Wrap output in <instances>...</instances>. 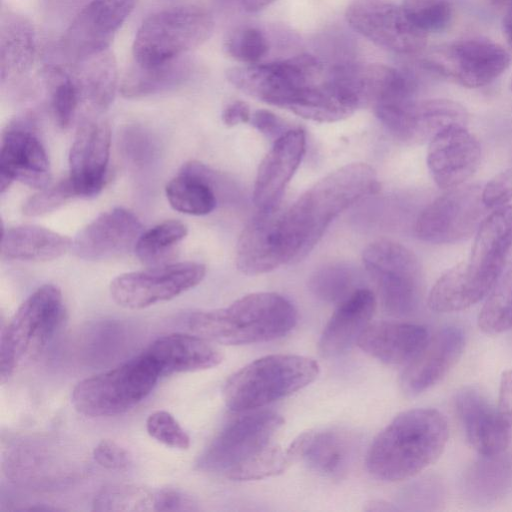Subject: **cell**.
Returning a JSON list of instances; mask_svg holds the SVG:
<instances>
[{
  "label": "cell",
  "instance_id": "6da1fadb",
  "mask_svg": "<svg viewBox=\"0 0 512 512\" xmlns=\"http://www.w3.org/2000/svg\"><path fill=\"white\" fill-rule=\"evenodd\" d=\"M379 188L375 170L365 163L347 164L305 191L279 218L285 264L306 257L331 222Z\"/></svg>",
  "mask_w": 512,
  "mask_h": 512
},
{
  "label": "cell",
  "instance_id": "7a4b0ae2",
  "mask_svg": "<svg viewBox=\"0 0 512 512\" xmlns=\"http://www.w3.org/2000/svg\"><path fill=\"white\" fill-rule=\"evenodd\" d=\"M448 438V423L441 412L432 408L406 410L374 438L366 467L382 481L409 479L439 459Z\"/></svg>",
  "mask_w": 512,
  "mask_h": 512
},
{
  "label": "cell",
  "instance_id": "3957f363",
  "mask_svg": "<svg viewBox=\"0 0 512 512\" xmlns=\"http://www.w3.org/2000/svg\"><path fill=\"white\" fill-rule=\"evenodd\" d=\"M296 323L294 305L272 292L248 294L227 307L194 312L187 321L194 334L224 345L275 340L288 334Z\"/></svg>",
  "mask_w": 512,
  "mask_h": 512
},
{
  "label": "cell",
  "instance_id": "277c9868",
  "mask_svg": "<svg viewBox=\"0 0 512 512\" xmlns=\"http://www.w3.org/2000/svg\"><path fill=\"white\" fill-rule=\"evenodd\" d=\"M318 363L306 356L272 354L256 359L225 383L223 397L234 412H247L285 398L312 383Z\"/></svg>",
  "mask_w": 512,
  "mask_h": 512
},
{
  "label": "cell",
  "instance_id": "5b68a950",
  "mask_svg": "<svg viewBox=\"0 0 512 512\" xmlns=\"http://www.w3.org/2000/svg\"><path fill=\"white\" fill-rule=\"evenodd\" d=\"M64 316L61 290L52 284L37 288L20 304L1 331L2 383L43 352L63 323Z\"/></svg>",
  "mask_w": 512,
  "mask_h": 512
},
{
  "label": "cell",
  "instance_id": "8992f818",
  "mask_svg": "<svg viewBox=\"0 0 512 512\" xmlns=\"http://www.w3.org/2000/svg\"><path fill=\"white\" fill-rule=\"evenodd\" d=\"M160 374L143 352L107 371L79 381L71 402L87 417H108L125 413L154 389Z\"/></svg>",
  "mask_w": 512,
  "mask_h": 512
},
{
  "label": "cell",
  "instance_id": "52a82bcc",
  "mask_svg": "<svg viewBox=\"0 0 512 512\" xmlns=\"http://www.w3.org/2000/svg\"><path fill=\"white\" fill-rule=\"evenodd\" d=\"M213 29L211 14L199 7H173L156 12L143 21L135 35V63L152 66L181 57L207 41Z\"/></svg>",
  "mask_w": 512,
  "mask_h": 512
},
{
  "label": "cell",
  "instance_id": "ba28073f",
  "mask_svg": "<svg viewBox=\"0 0 512 512\" xmlns=\"http://www.w3.org/2000/svg\"><path fill=\"white\" fill-rule=\"evenodd\" d=\"M327 66L316 56L297 55L270 63L232 67L227 80L243 93L267 104L291 110L303 93L319 83Z\"/></svg>",
  "mask_w": 512,
  "mask_h": 512
},
{
  "label": "cell",
  "instance_id": "9c48e42d",
  "mask_svg": "<svg viewBox=\"0 0 512 512\" xmlns=\"http://www.w3.org/2000/svg\"><path fill=\"white\" fill-rule=\"evenodd\" d=\"M362 260L389 314L408 316L417 309L421 296V269L411 250L400 243L379 239L364 249Z\"/></svg>",
  "mask_w": 512,
  "mask_h": 512
},
{
  "label": "cell",
  "instance_id": "30bf717a",
  "mask_svg": "<svg viewBox=\"0 0 512 512\" xmlns=\"http://www.w3.org/2000/svg\"><path fill=\"white\" fill-rule=\"evenodd\" d=\"M283 424V418L273 411H247L216 435L199 457L198 468L228 477L275 444Z\"/></svg>",
  "mask_w": 512,
  "mask_h": 512
},
{
  "label": "cell",
  "instance_id": "8fae6325",
  "mask_svg": "<svg viewBox=\"0 0 512 512\" xmlns=\"http://www.w3.org/2000/svg\"><path fill=\"white\" fill-rule=\"evenodd\" d=\"M487 210L482 186L462 184L427 205L416 219L414 232L423 242L455 243L476 233Z\"/></svg>",
  "mask_w": 512,
  "mask_h": 512
},
{
  "label": "cell",
  "instance_id": "7c38bea8",
  "mask_svg": "<svg viewBox=\"0 0 512 512\" xmlns=\"http://www.w3.org/2000/svg\"><path fill=\"white\" fill-rule=\"evenodd\" d=\"M206 267L198 262H173L121 274L110 284L113 301L127 309H143L171 300L197 286Z\"/></svg>",
  "mask_w": 512,
  "mask_h": 512
},
{
  "label": "cell",
  "instance_id": "4fadbf2b",
  "mask_svg": "<svg viewBox=\"0 0 512 512\" xmlns=\"http://www.w3.org/2000/svg\"><path fill=\"white\" fill-rule=\"evenodd\" d=\"M510 62L509 53L501 45L472 38L438 47L423 60V66L462 86L479 88L496 80Z\"/></svg>",
  "mask_w": 512,
  "mask_h": 512
},
{
  "label": "cell",
  "instance_id": "5bb4252c",
  "mask_svg": "<svg viewBox=\"0 0 512 512\" xmlns=\"http://www.w3.org/2000/svg\"><path fill=\"white\" fill-rule=\"evenodd\" d=\"M345 19L370 42L397 54H418L427 43V34L411 22L403 8L387 0H354Z\"/></svg>",
  "mask_w": 512,
  "mask_h": 512
},
{
  "label": "cell",
  "instance_id": "9a60e30c",
  "mask_svg": "<svg viewBox=\"0 0 512 512\" xmlns=\"http://www.w3.org/2000/svg\"><path fill=\"white\" fill-rule=\"evenodd\" d=\"M50 165L47 152L31 115L13 119L2 133L0 150V192L14 181L42 189L49 184Z\"/></svg>",
  "mask_w": 512,
  "mask_h": 512
},
{
  "label": "cell",
  "instance_id": "2e32d148",
  "mask_svg": "<svg viewBox=\"0 0 512 512\" xmlns=\"http://www.w3.org/2000/svg\"><path fill=\"white\" fill-rule=\"evenodd\" d=\"M138 0H91L71 22L61 39V49L74 63L109 46Z\"/></svg>",
  "mask_w": 512,
  "mask_h": 512
},
{
  "label": "cell",
  "instance_id": "e0dca14e",
  "mask_svg": "<svg viewBox=\"0 0 512 512\" xmlns=\"http://www.w3.org/2000/svg\"><path fill=\"white\" fill-rule=\"evenodd\" d=\"M111 130L94 114L82 116L69 151V179L77 197L98 195L107 181Z\"/></svg>",
  "mask_w": 512,
  "mask_h": 512
},
{
  "label": "cell",
  "instance_id": "ac0fdd59",
  "mask_svg": "<svg viewBox=\"0 0 512 512\" xmlns=\"http://www.w3.org/2000/svg\"><path fill=\"white\" fill-rule=\"evenodd\" d=\"M482 149L466 125L455 124L438 132L427 149V166L438 187L448 190L464 184L478 169Z\"/></svg>",
  "mask_w": 512,
  "mask_h": 512
},
{
  "label": "cell",
  "instance_id": "d6986e66",
  "mask_svg": "<svg viewBox=\"0 0 512 512\" xmlns=\"http://www.w3.org/2000/svg\"><path fill=\"white\" fill-rule=\"evenodd\" d=\"M143 226L131 211L116 207L98 215L72 240V250L81 259L98 261L134 250Z\"/></svg>",
  "mask_w": 512,
  "mask_h": 512
},
{
  "label": "cell",
  "instance_id": "ffe728a7",
  "mask_svg": "<svg viewBox=\"0 0 512 512\" xmlns=\"http://www.w3.org/2000/svg\"><path fill=\"white\" fill-rule=\"evenodd\" d=\"M454 405L465 438L479 455L505 452L512 426L480 390L462 388L455 395Z\"/></svg>",
  "mask_w": 512,
  "mask_h": 512
},
{
  "label": "cell",
  "instance_id": "44dd1931",
  "mask_svg": "<svg viewBox=\"0 0 512 512\" xmlns=\"http://www.w3.org/2000/svg\"><path fill=\"white\" fill-rule=\"evenodd\" d=\"M464 348L465 333L460 327L438 330L406 365L400 381L403 392L416 396L438 384L458 362Z\"/></svg>",
  "mask_w": 512,
  "mask_h": 512
},
{
  "label": "cell",
  "instance_id": "7402d4cb",
  "mask_svg": "<svg viewBox=\"0 0 512 512\" xmlns=\"http://www.w3.org/2000/svg\"><path fill=\"white\" fill-rule=\"evenodd\" d=\"M306 147V135L300 128H291L273 142L262 159L253 189L257 211L278 208L284 190L299 167Z\"/></svg>",
  "mask_w": 512,
  "mask_h": 512
},
{
  "label": "cell",
  "instance_id": "603a6c76",
  "mask_svg": "<svg viewBox=\"0 0 512 512\" xmlns=\"http://www.w3.org/2000/svg\"><path fill=\"white\" fill-rule=\"evenodd\" d=\"M355 452V438L340 429L304 432L286 450L291 462L303 461L314 472L333 479L347 474Z\"/></svg>",
  "mask_w": 512,
  "mask_h": 512
},
{
  "label": "cell",
  "instance_id": "cb8c5ba5",
  "mask_svg": "<svg viewBox=\"0 0 512 512\" xmlns=\"http://www.w3.org/2000/svg\"><path fill=\"white\" fill-rule=\"evenodd\" d=\"M468 114L459 103L449 99L414 100L391 117L384 127L405 143L430 141L444 128L466 125Z\"/></svg>",
  "mask_w": 512,
  "mask_h": 512
},
{
  "label": "cell",
  "instance_id": "d4e9b609",
  "mask_svg": "<svg viewBox=\"0 0 512 512\" xmlns=\"http://www.w3.org/2000/svg\"><path fill=\"white\" fill-rule=\"evenodd\" d=\"M278 208L257 211L243 229L236 246V266L246 275L270 272L285 264L279 233Z\"/></svg>",
  "mask_w": 512,
  "mask_h": 512
},
{
  "label": "cell",
  "instance_id": "484cf974",
  "mask_svg": "<svg viewBox=\"0 0 512 512\" xmlns=\"http://www.w3.org/2000/svg\"><path fill=\"white\" fill-rule=\"evenodd\" d=\"M143 353L154 363L160 377L210 369L223 360L222 353L211 341L196 334L161 336Z\"/></svg>",
  "mask_w": 512,
  "mask_h": 512
},
{
  "label": "cell",
  "instance_id": "4316f807",
  "mask_svg": "<svg viewBox=\"0 0 512 512\" xmlns=\"http://www.w3.org/2000/svg\"><path fill=\"white\" fill-rule=\"evenodd\" d=\"M512 248V204L492 210L482 220L473 241L468 266L491 286L505 268Z\"/></svg>",
  "mask_w": 512,
  "mask_h": 512
},
{
  "label": "cell",
  "instance_id": "83f0119b",
  "mask_svg": "<svg viewBox=\"0 0 512 512\" xmlns=\"http://www.w3.org/2000/svg\"><path fill=\"white\" fill-rule=\"evenodd\" d=\"M375 309V295L366 288H358L340 302L320 336V354L327 358L336 357L357 344L358 338L370 324Z\"/></svg>",
  "mask_w": 512,
  "mask_h": 512
},
{
  "label": "cell",
  "instance_id": "f1b7e54d",
  "mask_svg": "<svg viewBox=\"0 0 512 512\" xmlns=\"http://www.w3.org/2000/svg\"><path fill=\"white\" fill-rule=\"evenodd\" d=\"M430 335L426 327L402 322L370 323L357 345L371 357L389 365H407L421 351Z\"/></svg>",
  "mask_w": 512,
  "mask_h": 512
},
{
  "label": "cell",
  "instance_id": "f546056e",
  "mask_svg": "<svg viewBox=\"0 0 512 512\" xmlns=\"http://www.w3.org/2000/svg\"><path fill=\"white\" fill-rule=\"evenodd\" d=\"M37 51L33 24L23 15L7 11L0 22V79L10 83L30 71Z\"/></svg>",
  "mask_w": 512,
  "mask_h": 512
},
{
  "label": "cell",
  "instance_id": "4dcf8cb0",
  "mask_svg": "<svg viewBox=\"0 0 512 512\" xmlns=\"http://www.w3.org/2000/svg\"><path fill=\"white\" fill-rule=\"evenodd\" d=\"M217 176L206 165L189 162L165 187L170 206L181 213L202 216L211 213L217 206Z\"/></svg>",
  "mask_w": 512,
  "mask_h": 512
},
{
  "label": "cell",
  "instance_id": "1f68e13d",
  "mask_svg": "<svg viewBox=\"0 0 512 512\" xmlns=\"http://www.w3.org/2000/svg\"><path fill=\"white\" fill-rule=\"evenodd\" d=\"M72 76L77 85L81 106L87 114H100L112 103L118 84L115 58L110 49L74 63Z\"/></svg>",
  "mask_w": 512,
  "mask_h": 512
},
{
  "label": "cell",
  "instance_id": "d6a6232c",
  "mask_svg": "<svg viewBox=\"0 0 512 512\" xmlns=\"http://www.w3.org/2000/svg\"><path fill=\"white\" fill-rule=\"evenodd\" d=\"M492 287L467 262H461L435 282L428 295V306L439 313L462 311L486 298Z\"/></svg>",
  "mask_w": 512,
  "mask_h": 512
},
{
  "label": "cell",
  "instance_id": "836d02e7",
  "mask_svg": "<svg viewBox=\"0 0 512 512\" xmlns=\"http://www.w3.org/2000/svg\"><path fill=\"white\" fill-rule=\"evenodd\" d=\"M72 248L65 235L37 225L14 226L3 232L1 255L9 260L49 261Z\"/></svg>",
  "mask_w": 512,
  "mask_h": 512
},
{
  "label": "cell",
  "instance_id": "e575fe53",
  "mask_svg": "<svg viewBox=\"0 0 512 512\" xmlns=\"http://www.w3.org/2000/svg\"><path fill=\"white\" fill-rule=\"evenodd\" d=\"M512 485V459L506 452L479 455L464 472L462 491L467 500L479 505L494 503Z\"/></svg>",
  "mask_w": 512,
  "mask_h": 512
},
{
  "label": "cell",
  "instance_id": "d590c367",
  "mask_svg": "<svg viewBox=\"0 0 512 512\" xmlns=\"http://www.w3.org/2000/svg\"><path fill=\"white\" fill-rule=\"evenodd\" d=\"M193 69V63L183 56L152 66L135 63L124 75L120 92L132 99L173 90L189 81Z\"/></svg>",
  "mask_w": 512,
  "mask_h": 512
},
{
  "label": "cell",
  "instance_id": "8d00e7d4",
  "mask_svg": "<svg viewBox=\"0 0 512 512\" xmlns=\"http://www.w3.org/2000/svg\"><path fill=\"white\" fill-rule=\"evenodd\" d=\"M477 321L479 329L490 335L512 328V263L504 268L486 296Z\"/></svg>",
  "mask_w": 512,
  "mask_h": 512
},
{
  "label": "cell",
  "instance_id": "74e56055",
  "mask_svg": "<svg viewBox=\"0 0 512 512\" xmlns=\"http://www.w3.org/2000/svg\"><path fill=\"white\" fill-rule=\"evenodd\" d=\"M186 224L178 220H166L143 231L134 247L137 257L146 265L165 264L174 247L187 235Z\"/></svg>",
  "mask_w": 512,
  "mask_h": 512
},
{
  "label": "cell",
  "instance_id": "f35d334b",
  "mask_svg": "<svg viewBox=\"0 0 512 512\" xmlns=\"http://www.w3.org/2000/svg\"><path fill=\"white\" fill-rule=\"evenodd\" d=\"M50 93V106L57 125L71 126L81 107L80 94L72 74L63 68L49 66L44 71Z\"/></svg>",
  "mask_w": 512,
  "mask_h": 512
},
{
  "label": "cell",
  "instance_id": "ab89813d",
  "mask_svg": "<svg viewBox=\"0 0 512 512\" xmlns=\"http://www.w3.org/2000/svg\"><path fill=\"white\" fill-rule=\"evenodd\" d=\"M157 490L118 484L103 488L94 498L96 511H156Z\"/></svg>",
  "mask_w": 512,
  "mask_h": 512
},
{
  "label": "cell",
  "instance_id": "60d3db41",
  "mask_svg": "<svg viewBox=\"0 0 512 512\" xmlns=\"http://www.w3.org/2000/svg\"><path fill=\"white\" fill-rule=\"evenodd\" d=\"M354 271L343 264H330L314 272L309 288L318 299L339 304L358 288Z\"/></svg>",
  "mask_w": 512,
  "mask_h": 512
},
{
  "label": "cell",
  "instance_id": "b9f144b4",
  "mask_svg": "<svg viewBox=\"0 0 512 512\" xmlns=\"http://www.w3.org/2000/svg\"><path fill=\"white\" fill-rule=\"evenodd\" d=\"M225 53L246 65L257 64L269 51L265 33L254 26H241L230 32L224 41Z\"/></svg>",
  "mask_w": 512,
  "mask_h": 512
},
{
  "label": "cell",
  "instance_id": "7bdbcfd3",
  "mask_svg": "<svg viewBox=\"0 0 512 512\" xmlns=\"http://www.w3.org/2000/svg\"><path fill=\"white\" fill-rule=\"evenodd\" d=\"M401 7L411 22L426 34L443 31L452 19L449 0H403Z\"/></svg>",
  "mask_w": 512,
  "mask_h": 512
},
{
  "label": "cell",
  "instance_id": "ee69618b",
  "mask_svg": "<svg viewBox=\"0 0 512 512\" xmlns=\"http://www.w3.org/2000/svg\"><path fill=\"white\" fill-rule=\"evenodd\" d=\"M74 197H77L75 189L67 177L52 186L39 189L25 201L22 211L30 217L45 215L55 211Z\"/></svg>",
  "mask_w": 512,
  "mask_h": 512
},
{
  "label": "cell",
  "instance_id": "f6af8a7d",
  "mask_svg": "<svg viewBox=\"0 0 512 512\" xmlns=\"http://www.w3.org/2000/svg\"><path fill=\"white\" fill-rule=\"evenodd\" d=\"M146 430L150 437L165 446L180 450L190 446L189 435L168 411L152 412L146 419Z\"/></svg>",
  "mask_w": 512,
  "mask_h": 512
},
{
  "label": "cell",
  "instance_id": "bcb514c9",
  "mask_svg": "<svg viewBox=\"0 0 512 512\" xmlns=\"http://www.w3.org/2000/svg\"><path fill=\"white\" fill-rule=\"evenodd\" d=\"M482 200L488 210L505 206L512 200V168L498 173L482 187Z\"/></svg>",
  "mask_w": 512,
  "mask_h": 512
},
{
  "label": "cell",
  "instance_id": "7dc6e473",
  "mask_svg": "<svg viewBox=\"0 0 512 512\" xmlns=\"http://www.w3.org/2000/svg\"><path fill=\"white\" fill-rule=\"evenodd\" d=\"M94 460L103 468L121 471L130 465L128 451L111 439L101 440L93 449Z\"/></svg>",
  "mask_w": 512,
  "mask_h": 512
},
{
  "label": "cell",
  "instance_id": "c3c4849f",
  "mask_svg": "<svg viewBox=\"0 0 512 512\" xmlns=\"http://www.w3.org/2000/svg\"><path fill=\"white\" fill-rule=\"evenodd\" d=\"M196 501L185 492L164 488L157 490L156 511H196Z\"/></svg>",
  "mask_w": 512,
  "mask_h": 512
},
{
  "label": "cell",
  "instance_id": "681fc988",
  "mask_svg": "<svg viewBox=\"0 0 512 512\" xmlns=\"http://www.w3.org/2000/svg\"><path fill=\"white\" fill-rule=\"evenodd\" d=\"M250 122L260 133L273 140V142L291 129L282 118L265 109L256 110L251 115Z\"/></svg>",
  "mask_w": 512,
  "mask_h": 512
},
{
  "label": "cell",
  "instance_id": "f907efd6",
  "mask_svg": "<svg viewBox=\"0 0 512 512\" xmlns=\"http://www.w3.org/2000/svg\"><path fill=\"white\" fill-rule=\"evenodd\" d=\"M142 131H130L125 140V150L127 155L135 162L144 161L151 155V145Z\"/></svg>",
  "mask_w": 512,
  "mask_h": 512
},
{
  "label": "cell",
  "instance_id": "816d5d0a",
  "mask_svg": "<svg viewBox=\"0 0 512 512\" xmlns=\"http://www.w3.org/2000/svg\"><path fill=\"white\" fill-rule=\"evenodd\" d=\"M497 407L503 418L512 426V369L500 379Z\"/></svg>",
  "mask_w": 512,
  "mask_h": 512
},
{
  "label": "cell",
  "instance_id": "f5cc1de1",
  "mask_svg": "<svg viewBox=\"0 0 512 512\" xmlns=\"http://www.w3.org/2000/svg\"><path fill=\"white\" fill-rule=\"evenodd\" d=\"M221 118L228 127L249 122L251 119L250 107L244 101L235 100L223 109Z\"/></svg>",
  "mask_w": 512,
  "mask_h": 512
},
{
  "label": "cell",
  "instance_id": "db71d44e",
  "mask_svg": "<svg viewBox=\"0 0 512 512\" xmlns=\"http://www.w3.org/2000/svg\"><path fill=\"white\" fill-rule=\"evenodd\" d=\"M275 0H242L241 7L247 12H257Z\"/></svg>",
  "mask_w": 512,
  "mask_h": 512
},
{
  "label": "cell",
  "instance_id": "11a10c76",
  "mask_svg": "<svg viewBox=\"0 0 512 512\" xmlns=\"http://www.w3.org/2000/svg\"><path fill=\"white\" fill-rule=\"evenodd\" d=\"M503 31L507 42L512 48V2L503 19Z\"/></svg>",
  "mask_w": 512,
  "mask_h": 512
},
{
  "label": "cell",
  "instance_id": "9f6ffc18",
  "mask_svg": "<svg viewBox=\"0 0 512 512\" xmlns=\"http://www.w3.org/2000/svg\"><path fill=\"white\" fill-rule=\"evenodd\" d=\"M223 4H240L242 3V0H219Z\"/></svg>",
  "mask_w": 512,
  "mask_h": 512
},
{
  "label": "cell",
  "instance_id": "6f0895ef",
  "mask_svg": "<svg viewBox=\"0 0 512 512\" xmlns=\"http://www.w3.org/2000/svg\"><path fill=\"white\" fill-rule=\"evenodd\" d=\"M510 87H511V90H512V78H511V82H510Z\"/></svg>",
  "mask_w": 512,
  "mask_h": 512
}]
</instances>
